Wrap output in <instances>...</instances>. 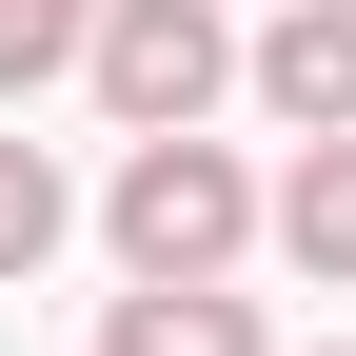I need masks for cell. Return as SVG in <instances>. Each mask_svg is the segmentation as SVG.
<instances>
[{
  "instance_id": "cell-1",
  "label": "cell",
  "mask_w": 356,
  "mask_h": 356,
  "mask_svg": "<svg viewBox=\"0 0 356 356\" xmlns=\"http://www.w3.org/2000/svg\"><path fill=\"white\" fill-rule=\"evenodd\" d=\"M99 257H119V277H238V257H277V178L218 139V119L119 139V178H99Z\"/></svg>"
},
{
  "instance_id": "cell-2",
  "label": "cell",
  "mask_w": 356,
  "mask_h": 356,
  "mask_svg": "<svg viewBox=\"0 0 356 356\" xmlns=\"http://www.w3.org/2000/svg\"><path fill=\"white\" fill-rule=\"evenodd\" d=\"M79 99H99L119 139H178V119H218V99H238V20H218V0H99Z\"/></svg>"
},
{
  "instance_id": "cell-3",
  "label": "cell",
  "mask_w": 356,
  "mask_h": 356,
  "mask_svg": "<svg viewBox=\"0 0 356 356\" xmlns=\"http://www.w3.org/2000/svg\"><path fill=\"white\" fill-rule=\"evenodd\" d=\"M238 99L277 119V139H337L356 119V0H277V20L238 40Z\"/></svg>"
},
{
  "instance_id": "cell-4",
  "label": "cell",
  "mask_w": 356,
  "mask_h": 356,
  "mask_svg": "<svg viewBox=\"0 0 356 356\" xmlns=\"http://www.w3.org/2000/svg\"><path fill=\"white\" fill-rule=\"evenodd\" d=\"M99 356H277V317H257L238 277H119L99 297Z\"/></svg>"
},
{
  "instance_id": "cell-5",
  "label": "cell",
  "mask_w": 356,
  "mask_h": 356,
  "mask_svg": "<svg viewBox=\"0 0 356 356\" xmlns=\"http://www.w3.org/2000/svg\"><path fill=\"white\" fill-rule=\"evenodd\" d=\"M277 257H297L317 297H356V119H337V139H297V159H277Z\"/></svg>"
},
{
  "instance_id": "cell-6",
  "label": "cell",
  "mask_w": 356,
  "mask_h": 356,
  "mask_svg": "<svg viewBox=\"0 0 356 356\" xmlns=\"http://www.w3.org/2000/svg\"><path fill=\"white\" fill-rule=\"evenodd\" d=\"M60 238H79V178L40 159L20 119H0V297H20V277H40V257H60Z\"/></svg>"
},
{
  "instance_id": "cell-7",
  "label": "cell",
  "mask_w": 356,
  "mask_h": 356,
  "mask_svg": "<svg viewBox=\"0 0 356 356\" xmlns=\"http://www.w3.org/2000/svg\"><path fill=\"white\" fill-rule=\"evenodd\" d=\"M79 40H99V0H0V119H20L40 79H79Z\"/></svg>"
},
{
  "instance_id": "cell-8",
  "label": "cell",
  "mask_w": 356,
  "mask_h": 356,
  "mask_svg": "<svg viewBox=\"0 0 356 356\" xmlns=\"http://www.w3.org/2000/svg\"><path fill=\"white\" fill-rule=\"evenodd\" d=\"M277 356H356V337H277Z\"/></svg>"
}]
</instances>
